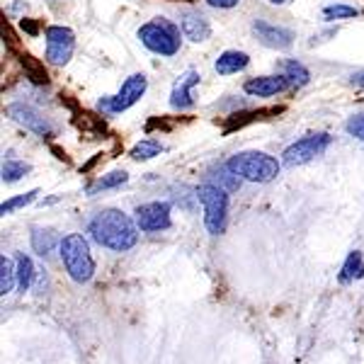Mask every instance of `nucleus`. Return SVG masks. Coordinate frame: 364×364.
<instances>
[{"label":"nucleus","mask_w":364,"mask_h":364,"mask_svg":"<svg viewBox=\"0 0 364 364\" xmlns=\"http://www.w3.org/2000/svg\"><path fill=\"white\" fill-rule=\"evenodd\" d=\"M87 233L102 248L124 252L136 245L139 224H134L132 216L122 209H105L92 216V221L87 224Z\"/></svg>","instance_id":"f257e3e1"},{"label":"nucleus","mask_w":364,"mask_h":364,"mask_svg":"<svg viewBox=\"0 0 364 364\" xmlns=\"http://www.w3.org/2000/svg\"><path fill=\"white\" fill-rule=\"evenodd\" d=\"M58 248H61V260L68 269L70 279L78 282V284H85V282L92 279L95 260L90 255V245H87V240L80 233H68Z\"/></svg>","instance_id":"f03ea898"},{"label":"nucleus","mask_w":364,"mask_h":364,"mask_svg":"<svg viewBox=\"0 0 364 364\" xmlns=\"http://www.w3.org/2000/svg\"><path fill=\"white\" fill-rule=\"evenodd\" d=\"M231 173H236L240 180L250 182H269L279 175V161L262 151H243L236 154L231 161L226 163Z\"/></svg>","instance_id":"7ed1b4c3"},{"label":"nucleus","mask_w":364,"mask_h":364,"mask_svg":"<svg viewBox=\"0 0 364 364\" xmlns=\"http://www.w3.org/2000/svg\"><path fill=\"white\" fill-rule=\"evenodd\" d=\"M139 39L146 49L158 56H173L180 51V27H175L166 17H156V20L141 25Z\"/></svg>","instance_id":"20e7f679"},{"label":"nucleus","mask_w":364,"mask_h":364,"mask_svg":"<svg viewBox=\"0 0 364 364\" xmlns=\"http://www.w3.org/2000/svg\"><path fill=\"white\" fill-rule=\"evenodd\" d=\"M197 199L204 207V224L209 233L219 236L226 228V214H228V195L226 187L214 185V182H204L197 187Z\"/></svg>","instance_id":"39448f33"},{"label":"nucleus","mask_w":364,"mask_h":364,"mask_svg":"<svg viewBox=\"0 0 364 364\" xmlns=\"http://www.w3.org/2000/svg\"><path fill=\"white\" fill-rule=\"evenodd\" d=\"M146 87H149V78H146L144 73L129 75L124 83H122V87H119V92H117V95L100 100V107H102L107 114H119V112H124V109L134 107V105H136L139 100L144 97Z\"/></svg>","instance_id":"423d86ee"},{"label":"nucleus","mask_w":364,"mask_h":364,"mask_svg":"<svg viewBox=\"0 0 364 364\" xmlns=\"http://www.w3.org/2000/svg\"><path fill=\"white\" fill-rule=\"evenodd\" d=\"M331 141H333L331 134H306V136L294 141V144L282 154V161H284L289 168L311 163L314 158H318L323 151L331 146Z\"/></svg>","instance_id":"0eeeda50"},{"label":"nucleus","mask_w":364,"mask_h":364,"mask_svg":"<svg viewBox=\"0 0 364 364\" xmlns=\"http://www.w3.org/2000/svg\"><path fill=\"white\" fill-rule=\"evenodd\" d=\"M75 51V34L68 27H46V61L51 66H66Z\"/></svg>","instance_id":"6e6552de"},{"label":"nucleus","mask_w":364,"mask_h":364,"mask_svg":"<svg viewBox=\"0 0 364 364\" xmlns=\"http://www.w3.org/2000/svg\"><path fill=\"white\" fill-rule=\"evenodd\" d=\"M136 224L141 231L154 233L170 228V204L168 202H149L136 209Z\"/></svg>","instance_id":"1a4fd4ad"},{"label":"nucleus","mask_w":364,"mask_h":364,"mask_svg":"<svg viewBox=\"0 0 364 364\" xmlns=\"http://www.w3.org/2000/svg\"><path fill=\"white\" fill-rule=\"evenodd\" d=\"M8 114L13 117V119L17 122V124H22L25 129H29V132H34V134H39V136H51V124L44 119L42 114L37 112L34 107H29V105L25 102H15V105H10L8 107Z\"/></svg>","instance_id":"9d476101"},{"label":"nucleus","mask_w":364,"mask_h":364,"mask_svg":"<svg viewBox=\"0 0 364 364\" xmlns=\"http://www.w3.org/2000/svg\"><path fill=\"white\" fill-rule=\"evenodd\" d=\"M291 83L287 80V75H257V78L245 80L243 90L252 97H272L284 92Z\"/></svg>","instance_id":"9b49d317"},{"label":"nucleus","mask_w":364,"mask_h":364,"mask_svg":"<svg viewBox=\"0 0 364 364\" xmlns=\"http://www.w3.org/2000/svg\"><path fill=\"white\" fill-rule=\"evenodd\" d=\"M199 78L202 75L197 70H185V73L178 78V83L173 85V92H170V107L173 109H190L195 105V97H192V87L199 85Z\"/></svg>","instance_id":"f8f14e48"},{"label":"nucleus","mask_w":364,"mask_h":364,"mask_svg":"<svg viewBox=\"0 0 364 364\" xmlns=\"http://www.w3.org/2000/svg\"><path fill=\"white\" fill-rule=\"evenodd\" d=\"M252 29H255L257 39L265 46H272V49H289L291 42H294V34H291L289 29L269 25L265 20H255L252 22Z\"/></svg>","instance_id":"ddd939ff"},{"label":"nucleus","mask_w":364,"mask_h":364,"mask_svg":"<svg viewBox=\"0 0 364 364\" xmlns=\"http://www.w3.org/2000/svg\"><path fill=\"white\" fill-rule=\"evenodd\" d=\"M180 29L190 42H207L211 27L209 20L204 17L199 10H187V13L180 15Z\"/></svg>","instance_id":"4468645a"},{"label":"nucleus","mask_w":364,"mask_h":364,"mask_svg":"<svg viewBox=\"0 0 364 364\" xmlns=\"http://www.w3.org/2000/svg\"><path fill=\"white\" fill-rule=\"evenodd\" d=\"M250 63V56L245 51H224L219 58H216L214 68L219 75H233L238 70H245Z\"/></svg>","instance_id":"2eb2a0df"},{"label":"nucleus","mask_w":364,"mask_h":364,"mask_svg":"<svg viewBox=\"0 0 364 364\" xmlns=\"http://www.w3.org/2000/svg\"><path fill=\"white\" fill-rule=\"evenodd\" d=\"M56 243H58V238L51 228H32V248L37 255H42V257L51 255Z\"/></svg>","instance_id":"dca6fc26"},{"label":"nucleus","mask_w":364,"mask_h":364,"mask_svg":"<svg viewBox=\"0 0 364 364\" xmlns=\"http://www.w3.org/2000/svg\"><path fill=\"white\" fill-rule=\"evenodd\" d=\"M362 277H364V257L360 250H355V252H350L343 269H340V282L350 284V282L362 279Z\"/></svg>","instance_id":"f3484780"},{"label":"nucleus","mask_w":364,"mask_h":364,"mask_svg":"<svg viewBox=\"0 0 364 364\" xmlns=\"http://www.w3.org/2000/svg\"><path fill=\"white\" fill-rule=\"evenodd\" d=\"M129 180V175L124 173V170H114V173H107V175H102V178H97L92 185H87V195H97V192H102V190H112V187H119V185H124V182Z\"/></svg>","instance_id":"a211bd4d"},{"label":"nucleus","mask_w":364,"mask_h":364,"mask_svg":"<svg viewBox=\"0 0 364 364\" xmlns=\"http://www.w3.org/2000/svg\"><path fill=\"white\" fill-rule=\"evenodd\" d=\"M15 282H17V265L10 257H0V294H10L15 289Z\"/></svg>","instance_id":"6ab92c4d"},{"label":"nucleus","mask_w":364,"mask_h":364,"mask_svg":"<svg viewBox=\"0 0 364 364\" xmlns=\"http://www.w3.org/2000/svg\"><path fill=\"white\" fill-rule=\"evenodd\" d=\"M15 265H17V284H20V289H29V284H32L34 279V262L29 260L25 252H17L15 257Z\"/></svg>","instance_id":"aec40b11"},{"label":"nucleus","mask_w":364,"mask_h":364,"mask_svg":"<svg viewBox=\"0 0 364 364\" xmlns=\"http://www.w3.org/2000/svg\"><path fill=\"white\" fill-rule=\"evenodd\" d=\"M282 75H287V80H289L291 85H296V87L306 85L311 80L309 68L304 66V63H299V61H287L284 63V73H282Z\"/></svg>","instance_id":"412c9836"},{"label":"nucleus","mask_w":364,"mask_h":364,"mask_svg":"<svg viewBox=\"0 0 364 364\" xmlns=\"http://www.w3.org/2000/svg\"><path fill=\"white\" fill-rule=\"evenodd\" d=\"M161 151H163V146L158 144L156 139H144L132 149V158L134 161H151V158H156Z\"/></svg>","instance_id":"4be33fe9"},{"label":"nucleus","mask_w":364,"mask_h":364,"mask_svg":"<svg viewBox=\"0 0 364 364\" xmlns=\"http://www.w3.org/2000/svg\"><path fill=\"white\" fill-rule=\"evenodd\" d=\"M29 163H25V161H5L3 163V182H8V185H13V182H17V180H22L25 175L29 173Z\"/></svg>","instance_id":"5701e85b"},{"label":"nucleus","mask_w":364,"mask_h":364,"mask_svg":"<svg viewBox=\"0 0 364 364\" xmlns=\"http://www.w3.org/2000/svg\"><path fill=\"white\" fill-rule=\"evenodd\" d=\"M37 195H39V192H37V190H32V192H27V195H20V197L8 199V202L0 204V214L8 216V214H13V211H17V209L27 207V204H32L34 199H37Z\"/></svg>","instance_id":"b1692460"},{"label":"nucleus","mask_w":364,"mask_h":364,"mask_svg":"<svg viewBox=\"0 0 364 364\" xmlns=\"http://www.w3.org/2000/svg\"><path fill=\"white\" fill-rule=\"evenodd\" d=\"M323 15L328 17V20H350V17H357V8H352V5H328L326 10H323Z\"/></svg>","instance_id":"393cba45"},{"label":"nucleus","mask_w":364,"mask_h":364,"mask_svg":"<svg viewBox=\"0 0 364 364\" xmlns=\"http://www.w3.org/2000/svg\"><path fill=\"white\" fill-rule=\"evenodd\" d=\"M345 129H348V134H350V136L360 139L362 144H364V112H362V114L350 117V119H348V124H345Z\"/></svg>","instance_id":"a878e982"},{"label":"nucleus","mask_w":364,"mask_h":364,"mask_svg":"<svg viewBox=\"0 0 364 364\" xmlns=\"http://www.w3.org/2000/svg\"><path fill=\"white\" fill-rule=\"evenodd\" d=\"M25 63L29 66V75H32L34 83H44V85L49 83V75H46V70L34 66V63H32V56H25Z\"/></svg>","instance_id":"bb28decb"},{"label":"nucleus","mask_w":364,"mask_h":364,"mask_svg":"<svg viewBox=\"0 0 364 364\" xmlns=\"http://www.w3.org/2000/svg\"><path fill=\"white\" fill-rule=\"evenodd\" d=\"M207 3L211 5V8H236V5L240 3V0H207Z\"/></svg>","instance_id":"cd10ccee"},{"label":"nucleus","mask_w":364,"mask_h":364,"mask_svg":"<svg viewBox=\"0 0 364 364\" xmlns=\"http://www.w3.org/2000/svg\"><path fill=\"white\" fill-rule=\"evenodd\" d=\"M22 29H27L29 34H37L39 29H37V25H34L32 20H22Z\"/></svg>","instance_id":"c85d7f7f"},{"label":"nucleus","mask_w":364,"mask_h":364,"mask_svg":"<svg viewBox=\"0 0 364 364\" xmlns=\"http://www.w3.org/2000/svg\"><path fill=\"white\" fill-rule=\"evenodd\" d=\"M352 83H355V85H362V87H364V73L355 75V78H352Z\"/></svg>","instance_id":"c756f323"},{"label":"nucleus","mask_w":364,"mask_h":364,"mask_svg":"<svg viewBox=\"0 0 364 364\" xmlns=\"http://www.w3.org/2000/svg\"><path fill=\"white\" fill-rule=\"evenodd\" d=\"M269 3H272V5H287L289 0H269Z\"/></svg>","instance_id":"7c9ffc66"}]
</instances>
